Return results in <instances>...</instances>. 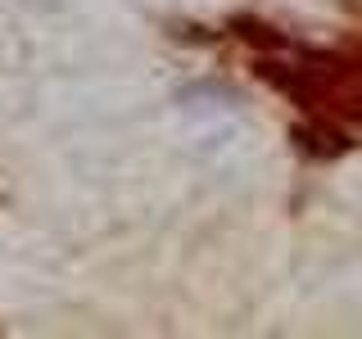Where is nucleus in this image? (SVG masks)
<instances>
[{
    "label": "nucleus",
    "mask_w": 362,
    "mask_h": 339,
    "mask_svg": "<svg viewBox=\"0 0 362 339\" xmlns=\"http://www.w3.org/2000/svg\"><path fill=\"white\" fill-rule=\"evenodd\" d=\"M294 136H299V145H303V150H308V154H317V158L344 154L349 145H354V141H349V131L339 127L335 118H313V127H299Z\"/></svg>",
    "instance_id": "f03ea898"
},
{
    "label": "nucleus",
    "mask_w": 362,
    "mask_h": 339,
    "mask_svg": "<svg viewBox=\"0 0 362 339\" xmlns=\"http://www.w3.org/2000/svg\"><path fill=\"white\" fill-rule=\"evenodd\" d=\"M258 73L281 90H290L313 118H362V77L344 64L294 54V59H263Z\"/></svg>",
    "instance_id": "f257e3e1"
}]
</instances>
